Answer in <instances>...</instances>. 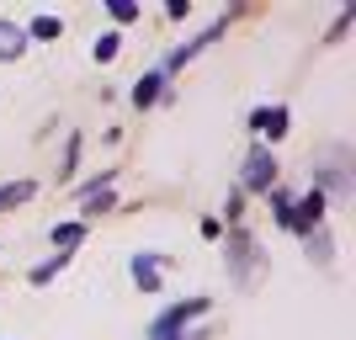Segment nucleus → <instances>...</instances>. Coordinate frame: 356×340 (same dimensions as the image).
Returning a JSON list of instances; mask_svg holds the SVG:
<instances>
[{
    "label": "nucleus",
    "instance_id": "obj_1",
    "mask_svg": "<svg viewBox=\"0 0 356 340\" xmlns=\"http://www.w3.org/2000/svg\"><path fill=\"white\" fill-rule=\"evenodd\" d=\"M213 309V298H192V303H176V309H165L154 325H149V340H170V335H181V330L192 325V319H202V314Z\"/></svg>",
    "mask_w": 356,
    "mask_h": 340
},
{
    "label": "nucleus",
    "instance_id": "obj_2",
    "mask_svg": "<svg viewBox=\"0 0 356 340\" xmlns=\"http://www.w3.org/2000/svg\"><path fill=\"white\" fill-rule=\"evenodd\" d=\"M277 186V154L271 149H250L245 160V192H271Z\"/></svg>",
    "mask_w": 356,
    "mask_h": 340
},
{
    "label": "nucleus",
    "instance_id": "obj_3",
    "mask_svg": "<svg viewBox=\"0 0 356 340\" xmlns=\"http://www.w3.org/2000/svg\"><path fill=\"white\" fill-rule=\"evenodd\" d=\"M250 128L261 138H282L287 133V106H261V112L250 118Z\"/></svg>",
    "mask_w": 356,
    "mask_h": 340
},
{
    "label": "nucleus",
    "instance_id": "obj_4",
    "mask_svg": "<svg viewBox=\"0 0 356 340\" xmlns=\"http://www.w3.org/2000/svg\"><path fill=\"white\" fill-rule=\"evenodd\" d=\"M229 266H234L239 282H250V266H255V245H250V234H234V239H229Z\"/></svg>",
    "mask_w": 356,
    "mask_h": 340
},
{
    "label": "nucleus",
    "instance_id": "obj_5",
    "mask_svg": "<svg viewBox=\"0 0 356 340\" xmlns=\"http://www.w3.org/2000/svg\"><path fill=\"white\" fill-rule=\"evenodd\" d=\"M160 90H165V70H149L134 80V106H154L160 102Z\"/></svg>",
    "mask_w": 356,
    "mask_h": 340
},
{
    "label": "nucleus",
    "instance_id": "obj_6",
    "mask_svg": "<svg viewBox=\"0 0 356 340\" xmlns=\"http://www.w3.org/2000/svg\"><path fill=\"white\" fill-rule=\"evenodd\" d=\"M134 282L144 287V293H160V255H134Z\"/></svg>",
    "mask_w": 356,
    "mask_h": 340
},
{
    "label": "nucleus",
    "instance_id": "obj_7",
    "mask_svg": "<svg viewBox=\"0 0 356 340\" xmlns=\"http://www.w3.org/2000/svg\"><path fill=\"white\" fill-rule=\"evenodd\" d=\"M27 54V32L16 22H0V59H22Z\"/></svg>",
    "mask_w": 356,
    "mask_h": 340
},
{
    "label": "nucleus",
    "instance_id": "obj_8",
    "mask_svg": "<svg viewBox=\"0 0 356 340\" xmlns=\"http://www.w3.org/2000/svg\"><path fill=\"white\" fill-rule=\"evenodd\" d=\"M22 32H27V38H59V32H64V22H59V16H32V22H27V27H22Z\"/></svg>",
    "mask_w": 356,
    "mask_h": 340
},
{
    "label": "nucleus",
    "instance_id": "obj_9",
    "mask_svg": "<svg viewBox=\"0 0 356 340\" xmlns=\"http://www.w3.org/2000/svg\"><path fill=\"white\" fill-rule=\"evenodd\" d=\"M64 266H70V255H64V250H59V255H48L43 266H32V271H27V277H32V287H43V282H48V277H59V271H64Z\"/></svg>",
    "mask_w": 356,
    "mask_h": 340
},
{
    "label": "nucleus",
    "instance_id": "obj_10",
    "mask_svg": "<svg viewBox=\"0 0 356 340\" xmlns=\"http://www.w3.org/2000/svg\"><path fill=\"white\" fill-rule=\"evenodd\" d=\"M80 234H86V223H80V218H74V223H54V245H59V250H74Z\"/></svg>",
    "mask_w": 356,
    "mask_h": 340
},
{
    "label": "nucleus",
    "instance_id": "obj_11",
    "mask_svg": "<svg viewBox=\"0 0 356 340\" xmlns=\"http://www.w3.org/2000/svg\"><path fill=\"white\" fill-rule=\"evenodd\" d=\"M32 192H38L32 181H11V186H0V213H6V207H16V202H27Z\"/></svg>",
    "mask_w": 356,
    "mask_h": 340
},
{
    "label": "nucleus",
    "instance_id": "obj_12",
    "mask_svg": "<svg viewBox=\"0 0 356 340\" xmlns=\"http://www.w3.org/2000/svg\"><path fill=\"white\" fill-rule=\"evenodd\" d=\"M118 48H122V38H118V32H102V38H96V64L118 59Z\"/></svg>",
    "mask_w": 356,
    "mask_h": 340
},
{
    "label": "nucleus",
    "instance_id": "obj_13",
    "mask_svg": "<svg viewBox=\"0 0 356 340\" xmlns=\"http://www.w3.org/2000/svg\"><path fill=\"white\" fill-rule=\"evenodd\" d=\"M309 255H314V261H330V234H325V229H314V234H309Z\"/></svg>",
    "mask_w": 356,
    "mask_h": 340
},
{
    "label": "nucleus",
    "instance_id": "obj_14",
    "mask_svg": "<svg viewBox=\"0 0 356 340\" xmlns=\"http://www.w3.org/2000/svg\"><path fill=\"white\" fill-rule=\"evenodd\" d=\"M106 207H112V197H106V192H90L86 197V218H96V213H106Z\"/></svg>",
    "mask_w": 356,
    "mask_h": 340
},
{
    "label": "nucleus",
    "instance_id": "obj_15",
    "mask_svg": "<svg viewBox=\"0 0 356 340\" xmlns=\"http://www.w3.org/2000/svg\"><path fill=\"white\" fill-rule=\"evenodd\" d=\"M112 16H118V22H134L138 6H134V0H112Z\"/></svg>",
    "mask_w": 356,
    "mask_h": 340
},
{
    "label": "nucleus",
    "instance_id": "obj_16",
    "mask_svg": "<svg viewBox=\"0 0 356 340\" xmlns=\"http://www.w3.org/2000/svg\"><path fill=\"white\" fill-rule=\"evenodd\" d=\"M170 340H208V330H181V335H170Z\"/></svg>",
    "mask_w": 356,
    "mask_h": 340
}]
</instances>
